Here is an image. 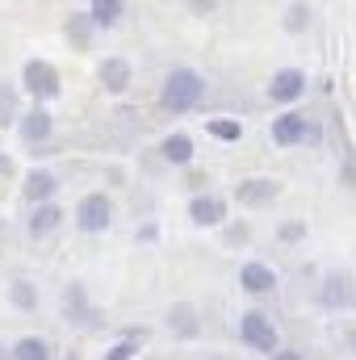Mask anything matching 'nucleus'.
I'll list each match as a JSON object with an SVG mask.
<instances>
[{"label":"nucleus","mask_w":356,"mask_h":360,"mask_svg":"<svg viewBox=\"0 0 356 360\" xmlns=\"http://www.w3.org/2000/svg\"><path fill=\"white\" fill-rule=\"evenodd\" d=\"M306 126H310V113H302V109L293 105V109H281V113L268 122V139H272V147L293 151V147L306 143Z\"/></svg>","instance_id":"obj_7"},{"label":"nucleus","mask_w":356,"mask_h":360,"mask_svg":"<svg viewBox=\"0 0 356 360\" xmlns=\"http://www.w3.org/2000/svg\"><path fill=\"white\" fill-rule=\"evenodd\" d=\"M235 335H239V344H243L248 352H260V356H272V352L281 348V327L268 319V310H260V306H252V310L239 314Z\"/></svg>","instance_id":"obj_3"},{"label":"nucleus","mask_w":356,"mask_h":360,"mask_svg":"<svg viewBox=\"0 0 356 360\" xmlns=\"http://www.w3.org/2000/svg\"><path fill=\"white\" fill-rule=\"evenodd\" d=\"M0 360H13V348H4V344H0Z\"/></svg>","instance_id":"obj_34"},{"label":"nucleus","mask_w":356,"mask_h":360,"mask_svg":"<svg viewBox=\"0 0 356 360\" xmlns=\"http://www.w3.org/2000/svg\"><path fill=\"white\" fill-rule=\"evenodd\" d=\"M68 360H80V356H76V352H68Z\"/></svg>","instance_id":"obj_35"},{"label":"nucleus","mask_w":356,"mask_h":360,"mask_svg":"<svg viewBox=\"0 0 356 360\" xmlns=\"http://www.w3.org/2000/svg\"><path fill=\"white\" fill-rule=\"evenodd\" d=\"M306 92H310V76H306L302 68H276V72L268 76V84H265L268 105H276V109H293V105H302Z\"/></svg>","instance_id":"obj_5"},{"label":"nucleus","mask_w":356,"mask_h":360,"mask_svg":"<svg viewBox=\"0 0 356 360\" xmlns=\"http://www.w3.org/2000/svg\"><path fill=\"white\" fill-rule=\"evenodd\" d=\"M76 231H84V235H105L109 226H113V214H117V205H113V197L109 193H101V188H92L84 193L80 201H76Z\"/></svg>","instance_id":"obj_6"},{"label":"nucleus","mask_w":356,"mask_h":360,"mask_svg":"<svg viewBox=\"0 0 356 360\" xmlns=\"http://www.w3.org/2000/svg\"><path fill=\"white\" fill-rule=\"evenodd\" d=\"M68 210L59 201H42V205H30V218H25V235L30 239H51L59 226H63Z\"/></svg>","instance_id":"obj_14"},{"label":"nucleus","mask_w":356,"mask_h":360,"mask_svg":"<svg viewBox=\"0 0 356 360\" xmlns=\"http://www.w3.org/2000/svg\"><path fill=\"white\" fill-rule=\"evenodd\" d=\"M143 352V340H130V335H117L109 348H105V356L101 360H139Z\"/></svg>","instance_id":"obj_25"},{"label":"nucleus","mask_w":356,"mask_h":360,"mask_svg":"<svg viewBox=\"0 0 356 360\" xmlns=\"http://www.w3.org/2000/svg\"><path fill=\"white\" fill-rule=\"evenodd\" d=\"M8 302H13V310H21V314H34L38 310V285L34 281H25V276H13L8 281Z\"/></svg>","instance_id":"obj_20"},{"label":"nucleus","mask_w":356,"mask_h":360,"mask_svg":"<svg viewBox=\"0 0 356 360\" xmlns=\"http://www.w3.org/2000/svg\"><path fill=\"white\" fill-rule=\"evenodd\" d=\"M164 323H168V335L180 340V344L201 340V331H205V319H201V310L193 302H172L168 314H164Z\"/></svg>","instance_id":"obj_13"},{"label":"nucleus","mask_w":356,"mask_h":360,"mask_svg":"<svg viewBox=\"0 0 356 360\" xmlns=\"http://www.w3.org/2000/svg\"><path fill=\"white\" fill-rule=\"evenodd\" d=\"M265 360H306V352H302V348H285V344H281V348H276L272 356H265Z\"/></svg>","instance_id":"obj_29"},{"label":"nucleus","mask_w":356,"mask_h":360,"mask_svg":"<svg viewBox=\"0 0 356 360\" xmlns=\"http://www.w3.org/2000/svg\"><path fill=\"white\" fill-rule=\"evenodd\" d=\"M205 134L214 139V143H227V147H235V143H243V122L239 117H210L205 122Z\"/></svg>","instance_id":"obj_23"},{"label":"nucleus","mask_w":356,"mask_h":360,"mask_svg":"<svg viewBox=\"0 0 356 360\" xmlns=\"http://www.w3.org/2000/svg\"><path fill=\"white\" fill-rule=\"evenodd\" d=\"M155 239H160V226H155V222H147V226L139 231V243H155Z\"/></svg>","instance_id":"obj_31"},{"label":"nucleus","mask_w":356,"mask_h":360,"mask_svg":"<svg viewBox=\"0 0 356 360\" xmlns=\"http://www.w3.org/2000/svg\"><path fill=\"white\" fill-rule=\"evenodd\" d=\"M323 143H327V130H323V122H314V117H310V126H306V143H302V147L319 151Z\"/></svg>","instance_id":"obj_28"},{"label":"nucleus","mask_w":356,"mask_h":360,"mask_svg":"<svg viewBox=\"0 0 356 360\" xmlns=\"http://www.w3.org/2000/svg\"><path fill=\"white\" fill-rule=\"evenodd\" d=\"M21 84H8V80H0V130H8V126H17V117H21Z\"/></svg>","instance_id":"obj_22"},{"label":"nucleus","mask_w":356,"mask_h":360,"mask_svg":"<svg viewBox=\"0 0 356 360\" xmlns=\"http://www.w3.org/2000/svg\"><path fill=\"white\" fill-rule=\"evenodd\" d=\"M281 193H285V184H281L276 176H243V180H235V205H243V210H268Z\"/></svg>","instance_id":"obj_9"},{"label":"nucleus","mask_w":356,"mask_h":360,"mask_svg":"<svg viewBox=\"0 0 356 360\" xmlns=\"http://www.w3.org/2000/svg\"><path fill=\"white\" fill-rule=\"evenodd\" d=\"M239 289L248 293V297H276V289H281V272L272 269L268 260H248V264H239Z\"/></svg>","instance_id":"obj_11"},{"label":"nucleus","mask_w":356,"mask_h":360,"mask_svg":"<svg viewBox=\"0 0 356 360\" xmlns=\"http://www.w3.org/2000/svg\"><path fill=\"white\" fill-rule=\"evenodd\" d=\"M63 319H68L72 327H96V323H105V319H96V310L89 306L84 285H68V289H63Z\"/></svg>","instance_id":"obj_17"},{"label":"nucleus","mask_w":356,"mask_h":360,"mask_svg":"<svg viewBox=\"0 0 356 360\" xmlns=\"http://www.w3.org/2000/svg\"><path fill=\"white\" fill-rule=\"evenodd\" d=\"M160 160H164L168 168H193V160H197V143H193V134H184V130L164 134V139H160Z\"/></svg>","instance_id":"obj_16"},{"label":"nucleus","mask_w":356,"mask_h":360,"mask_svg":"<svg viewBox=\"0 0 356 360\" xmlns=\"http://www.w3.org/2000/svg\"><path fill=\"white\" fill-rule=\"evenodd\" d=\"M281 25H285V34L302 38V34H310V25H314V8H310L306 0H289V4H285V17H281Z\"/></svg>","instance_id":"obj_19"},{"label":"nucleus","mask_w":356,"mask_h":360,"mask_svg":"<svg viewBox=\"0 0 356 360\" xmlns=\"http://www.w3.org/2000/svg\"><path fill=\"white\" fill-rule=\"evenodd\" d=\"M302 239H306V222H302V218H285V222L276 226V243L293 248V243H302Z\"/></svg>","instance_id":"obj_27"},{"label":"nucleus","mask_w":356,"mask_h":360,"mask_svg":"<svg viewBox=\"0 0 356 360\" xmlns=\"http://www.w3.org/2000/svg\"><path fill=\"white\" fill-rule=\"evenodd\" d=\"M89 17L96 21V30H113L126 17V0H89Z\"/></svg>","instance_id":"obj_21"},{"label":"nucleus","mask_w":356,"mask_h":360,"mask_svg":"<svg viewBox=\"0 0 356 360\" xmlns=\"http://www.w3.org/2000/svg\"><path fill=\"white\" fill-rule=\"evenodd\" d=\"M96 84L109 96H126V92L134 89V63L126 55H105L96 63Z\"/></svg>","instance_id":"obj_12"},{"label":"nucleus","mask_w":356,"mask_h":360,"mask_svg":"<svg viewBox=\"0 0 356 360\" xmlns=\"http://www.w3.org/2000/svg\"><path fill=\"white\" fill-rule=\"evenodd\" d=\"M218 231H222V243H227V248H248V243H252V226H248L243 218H239V222L227 218Z\"/></svg>","instance_id":"obj_26"},{"label":"nucleus","mask_w":356,"mask_h":360,"mask_svg":"<svg viewBox=\"0 0 356 360\" xmlns=\"http://www.w3.org/2000/svg\"><path fill=\"white\" fill-rule=\"evenodd\" d=\"M201 101H205V76L197 68H189V63L168 68V76L160 84V109L180 117V113H193Z\"/></svg>","instance_id":"obj_1"},{"label":"nucleus","mask_w":356,"mask_h":360,"mask_svg":"<svg viewBox=\"0 0 356 360\" xmlns=\"http://www.w3.org/2000/svg\"><path fill=\"white\" fill-rule=\"evenodd\" d=\"M189 8H193L197 17H210V13L218 8V0H189Z\"/></svg>","instance_id":"obj_30"},{"label":"nucleus","mask_w":356,"mask_h":360,"mask_svg":"<svg viewBox=\"0 0 356 360\" xmlns=\"http://www.w3.org/2000/svg\"><path fill=\"white\" fill-rule=\"evenodd\" d=\"M59 184H63V180L55 176L51 168H34V172H25V180H21V197H25V205L59 201Z\"/></svg>","instance_id":"obj_15"},{"label":"nucleus","mask_w":356,"mask_h":360,"mask_svg":"<svg viewBox=\"0 0 356 360\" xmlns=\"http://www.w3.org/2000/svg\"><path fill=\"white\" fill-rule=\"evenodd\" d=\"M344 348H348V352L356 356V323L348 327V331H344Z\"/></svg>","instance_id":"obj_32"},{"label":"nucleus","mask_w":356,"mask_h":360,"mask_svg":"<svg viewBox=\"0 0 356 360\" xmlns=\"http://www.w3.org/2000/svg\"><path fill=\"white\" fill-rule=\"evenodd\" d=\"M227 218H231V201H227L222 193L201 188V193H193V197H189V222H193V226L214 231V226H222Z\"/></svg>","instance_id":"obj_8"},{"label":"nucleus","mask_w":356,"mask_h":360,"mask_svg":"<svg viewBox=\"0 0 356 360\" xmlns=\"http://www.w3.org/2000/svg\"><path fill=\"white\" fill-rule=\"evenodd\" d=\"M314 306H319V310H331V314L352 310L356 306V276L348 269L323 272L319 285H314Z\"/></svg>","instance_id":"obj_4"},{"label":"nucleus","mask_w":356,"mask_h":360,"mask_svg":"<svg viewBox=\"0 0 356 360\" xmlns=\"http://www.w3.org/2000/svg\"><path fill=\"white\" fill-rule=\"evenodd\" d=\"M17 84L30 96V105H51V101L63 96V76H59V68L46 63V59H25Z\"/></svg>","instance_id":"obj_2"},{"label":"nucleus","mask_w":356,"mask_h":360,"mask_svg":"<svg viewBox=\"0 0 356 360\" xmlns=\"http://www.w3.org/2000/svg\"><path fill=\"white\" fill-rule=\"evenodd\" d=\"M0 176H17V168H13V160H8V155H0Z\"/></svg>","instance_id":"obj_33"},{"label":"nucleus","mask_w":356,"mask_h":360,"mask_svg":"<svg viewBox=\"0 0 356 360\" xmlns=\"http://www.w3.org/2000/svg\"><path fill=\"white\" fill-rule=\"evenodd\" d=\"M13 360H55V344L42 335H21L13 344Z\"/></svg>","instance_id":"obj_24"},{"label":"nucleus","mask_w":356,"mask_h":360,"mask_svg":"<svg viewBox=\"0 0 356 360\" xmlns=\"http://www.w3.org/2000/svg\"><path fill=\"white\" fill-rule=\"evenodd\" d=\"M17 139L25 143V147H42V143H51V134H55V113H51V105H30V109H21V117H17Z\"/></svg>","instance_id":"obj_10"},{"label":"nucleus","mask_w":356,"mask_h":360,"mask_svg":"<svg viewBox=\"0 0 356 360\" xmlns=\"http://www.w3.org/2000/svg\"><path fill=\"white\" fill-rule=\"evenodd\" d=\"M96 34H101V30H96V21L89 17V8L68 13V21H63V38H68V46H72V51H89Z\"/></svg>","instance_id":"obj_18"}]
</instances>
